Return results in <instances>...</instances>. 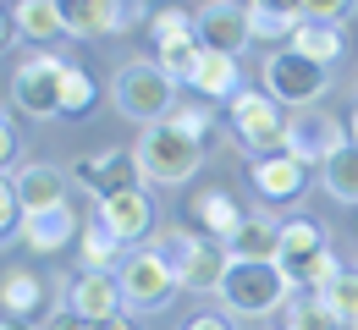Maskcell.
<instances>
[{
	"instance_id": "obj_2",
	"label": "cell",
	"mask_w": 358,
	"mask_h": 330,
	"mask_svg": "<svg viewBox=\"0 0 358 330\" xmlns=\"http://www.w3.org/2000/svg\"><path fill=\"white\" fill-rule=\"evenodd\" d=\"M287 292L292 281L281 276V264H254V259H231L221 281L226 314H275V308H287Z\"/></svg>"
},
{
	"instance_id": "obj_29",
	"label": "cell",
	"mask_w": 358,
	"mask_h": 330,
	"mask_svg": "<svg viewBox=\"0 0 358 330\" xmlns=\"http://www.w3.org/2000/svg\"><path fill=\"white\" fill-rule=\"evenodd\" d=\"M320 303H325V308H331L342 325H358V270H342L336 281L320 292Z\"/></svg>"
},
{
	"instance_id": "obj_36",
	"label": "cell",
	"mask_w": 358,
	"mask_h": 330,
	"mask_svg": "<svg viewBox=\"0 0 358 330\" xmlns=\"http://www.w3.org/2000/svg\"><path fill=\"white\" fill-rule=\"evenodd\" d=\"M248 6H259V11H275V17H292V22H303V0H248Z\"/></svg>"
},
{
	"instance_id": "obj_1",
	"label": "cell",
	"mask_w": 358,
	"mask_h": 330,
	"mask_svg": "<svg viewBox=\"0 0 358 330\" xmlns=\"http://www.w3.org/2000/svg\"><path fill=\"white\" fill-rule=\"evenodd\" d=\"M110 94H116V110L127 121H143V127H155V121H166L177 110V83L160 72V61H127L116 72Z\"/></svg>"
},
{
	"instance_id": "obj_8",
	"label": "cell",
	"mask_w": 358,
	"mask_h": 330,
	"mask_svg": "<svg viewBox=\"0 0 358 330\" xmlns=\"http://www.w3.org/2000/svg\"><path fill=\"white\" fill-rule=\"evenodd\" d=\"M61 77H66V61H61V55L22 61L17 77H11V105H17L22 116H34V121L61 116Z\"/></svg>"
},
{
	"instance_id": "obj_26",
	"label": "cell",
	"mask_w": 358,
	"mask_h": 330,
	"mask_svg": "<svg viewBox=\"0 0 358 330\" xmlns=\"http://www.w3.org/2000/svg\"><path fill=\"white\" fill-rule=\"evenodd\" d=\"M78 248H83V270H105V276H110V270H122V259H127V253H122V237L105 232L99 220H94V226H83Z\"/></svg>"
},
{
	"instance_id": "obj_14",
	"label": "cell",
	"mask_w": 358,
	"mask_h": 330,
	"mask_svg": "<svg viewBox=\"0 0 358 330\" xmlns=\"http://www.w3.org/2000/svg\"><path fill=\"white\" fill-rule=\"evenodd\" d=\"M99 226H105V232H116L122 242H138V237L155 226V204H149V193H143V188H127V193L99 198Z\"/></svg>"
},
{
	"instance_id": "obj_17",
	"label": "cell",
	"mask_w": 358,
	"mask_h": 330,
	"mask_svg": "<svg viewBox=\"0 0 358 330\" xmlns=\"http://www.w3.org/2000/svg\"><path fill=\"white\" fill-rule=\"evenodd\" d=\"M55 6H61V22L72 39L116 33V17H122V0H55Z\"/></svg>"
},
{
	"instance_id": "obj_5",
	"label": "cell",
	"mask_w": 358,
	"mask_h": 330,
	"mask_svg": "<svg viewBox=\"0 0 358 330\" xmlns=\"http://www.w3.org/2000/svg\"><path fill=\"white\" fill-rule=\"evenodd\" d=\"M325 83H331V66H314L309 55H298V50H275L265 55V94L275 105H298V110H309L314 99L325 94Z\"/></svg>"
},
{
	"instance_id": "obj_22",
	"label": "cell",
	"mask_w": 358,
	"mask_h": 330,
	"mask_svg": "<svg viewBox=\"0 0 358 330\" xmlns=\"http://www.w3.org/2000/svg\"><path fill=\"white\" fill-rule=\"evenodd\" d=\"M287 50L309 55L314 66H331V61L348 50V39H342V28H336V22H298V33L287 39Z\"/></svg>"
},
{
	"instance_id": "obj_39",
	"label": "cell",
	"mask_w": 358,
	"mask_h": 330,
	"mask_svg": "<svg viewBox=\"0 0 358 330\" xmlns=\"http://www.w3.org/2000/svg\"><path fill=\"white\" fill-rule=\"evenodd\" d=\"M11 154H17V133H11V127H6V116H0V165H6Z\"/></svg>"
},
{
	"instance_id": "obj_9",
	"label": "cell",
	"mask_w": 358,
	"mask_h": 330,
	"mask_svg": "<svg viewBox=\"0 0 358 330\" xmlns=\"http://www.w3.org/2000/svg\"><path fill=\"white\" fill-rule=\"evenodd\" d=\"M342 143H348L342 121H336L331 110H320V105L292 110V116H287V143H281V149H287L292 160H303V165H325Z\"/></svg>"
},
{
	"instance_id": "obj_11",
	"label": "cell",
	"mask_w": 358,
	"mask_h": 330,
	"mask_svg": "<svg viewBox=\"0 0 358 330\" xmlns=\"http://www.w3.org/2000/svg\"><path fill=\"white\" fill-rule=\"evenodd\" d=\"M72 177H78L94 198H110V193H127V188L143 182L138 154H127V149H116V154H83V160L72 165Z\"/></svg>"
},
{
	"instance_id": "obj_7",
	"label": "cell",
	"mask_w": 358,
	"mask_h": 330,
	"mask_svg": "<svg viewBox=\"0 0 358 330\" xmlns=\"http://www.w3.org/2000/svg\"><path fill=\"white\" fill-rule=\"evenodd\" d=\"M231 110V127H237V138L243 149H254V160H265V154H281V143H287V121H281V105L259 89H243V94L226 105Z\"/></svg>"
},
{
	"instance_id": "obj_43",
	"label": "cell",
	"mask_w": 358,
	"mask_h": 330,
	"mask_svg": "<svg viewBox=\"0 0 358 330\" xmlns=\"http://www.w3.org/2000/svg\"><path fill=\"white\" fill-rule=\"evenodd\" d=\"M348 138H353V143H358V110H353V121H348Z\"/></svg>"
},
{
	"instance_id": "obj_4",
	"label": "cell",
	"mask_w": 358,
	"mask_h": 330,
	"mask_svg": "<svg viewBox=\"0 0 358 330\" xmlns=\"http://www.w3.org/2000/svg\"><path fill=\"white\" fill-rule=\"evenodd\" d=\"M116 281H122V303L138 308V314H155V308H166L171 297H177V264L160 253V248H138L122 259V270H116Z\"/></svg>"
},
{
	"instance_id": "obj_30",
	"label": "cell",
	"mask_w": 358,
	"mask_h": 330,
	"mask_svg": "<svg viewBox=\"0 0 358 330\" xmlns=\"http://www.w3.org/2000/svg\"><path fill=\"white\" fill-rule=\"evenodd\" d=\"M94 105V77L83 66H66V77H61V116H89Z\"/></svg>"
},
{
	"instance_id": "obj_24",
	"label": "cell",
	"mask_w": 358,
	"mask_h": 330,
	"mask_svg": "<svg viewBox=\"0 0 358 330\" xmlns=\"http://www.w3.org/2000/svg\"><path fill=\"white\" fill-rule=\"evenodd\" d=\"M11 17H17V33H22V39H34V45H50L55 33H66V22H61V6H55V0H17V6H11Z\"/></svg>"
},
{
	"instance_id": "obj_33",
	"label": "cell",
	"mask_w": 358,
	"mask_h": 330,
	"mask_svg": "<svg viewBox=\"0 0 358 330\" xmlns=\"http://www.w3.org/2000/svg\"><path fill=\"white\" fill-rule=\"evenodd\" d=\"M342 270H348V264H342V259H336V253H331V248H325V253H320V259H314V270H309V281H303V286H309L314 297H320V292H325V286L336 281V276H342Z\"/></svg>"
},
{
	"instance_id": "obj_23",
	"label": "cell",
	"mask_w": 358,
	"mask_h": 330,
	"mask_svg": "<svg viewBox=\"0 0 358 330\" xmlns=\"http://www.w3.org/2000/svg\"><path fill=\"white\" fill-rule=\"evenodd\" d=\"M193 215H199V226H204V232L221 237V242H231L237 226L248 220V215L231 204V193H221V188H215V193H199V198H193Z\"/></svg>"
},
{
	"instance_id": "obj_34",
	"label": "cell",
	"mask_w": 358,
	"mask_h": 330,
	"mask_svg": "<svg viewBox=\"0 0 358 330\" xmlns=\"http://www.w3.org/2000/svg\"><path fill=\"white\" fill-rule=\"evenodd\" d=\"M348 11H353V0H303V22H336L342 28Z\"/></svg>"
},
{
	"instance_id": "obj_40",
	"label": "cell",
	"mask_w": 358,
	"mask_h": 330,
	"mask_svg": "<svg viewBox=\"0 0 358 330\" xmlns=\"http://www.w3.org/2000/svg\"><path fill=\"white\" fill-rule=\"evenodd\" d=\"M11 39H17V17H11V11H6V6H0V50L11 45Z\"/></svg>"
},
{
	"instance_id": "obj_32",
	"label": "cell",
	"mask_w": 358,
	"mask_h": 330,
	"mask_svg": "<svg viewBox=\"0 0 358 330\" xmlns=\"http://www.w3.org/2000/svg\"><path fill=\"white\" fill-rule=\"evenodd\" d=\"M149 33H155V45H171L182 33H193V22H187L182 11H155V17H149Z\"/></svg>"
},
{
	"instance_id": "obj_6",
	"label": "cell",
	"mask_w": 358,
	"mask_h": 330,
	"mask_svg": "<svg viewBox=\"0 0 358 330\" xmlns=\"http://www.w3.org/2000/svg\"><path fill=\"white\" fill-rule=\"evenodd\" d=\"M171 264H177V281L187 292H221L226 270H231V248L221 237L171 232Z\"/></svg>"
},
{
	"instance_id": "obj_35",
	"label": "cell",
	"mask_w": 358,
	"mask_h": 330,
	"mask_svg": "<svg viewBox=\"0 0 358 330\" xmlns=\"http://www.w3.org/2000/svg\"><path fill=\"white\" fill-rule=\"evenodd\" d=\"M17 215H22V204H17V182H0V237L17 232Z\"/></svg>"
},
{
	"instance_id": "obj_21",
	"label": "cell",
	"mask_w": 358,
	"mask_h": 330,
	"mask_svg": "<svg viewBox=\"0 0 358 330\" xmlns=\"http://www.w3.org/2000/svg\"><path fill=\"white\" fill-rule=\"evenodd\" d=\"M0 308H6L11 320H34V314L45 308V281H39L34 270H6V281H0Z\"/></svg>"
},
{
	"instance_id": "obj_19",
	"label": "cell",
	"mask_w": 358,
	"mask_h": 330,
	"mask_svg": "<svg viewBox=\"0 0 358 330\" xmlns=\"http://www.w3.org/2000/svg\"><path fill=\"white\" fill-rule=\"evenodd\" d=\"M193 89H199L204 99H226V105H231V99L243 94L237 55H210V50H204V55H199V66H193Z\"/></svg>"
},
{
	"instance_id": "obj_42",
	"label": "cell",
	"mask_w": 358,
	"mask_h": 330,
	"mask_svg": "<svg viewBox=\"0 0 358 330\" xmlns=\"http://www.w3.org/2000/svg\"><path fill=\"white\" fill-rule=\"evenodd\" d=\"M99 330H138V325H133V320H122V314H116V320H105Z\"/></svg>"
},
{
	"instance_id": "obj_13",
	"label": "cell",
	"mask_w": 358,
	"mask_h": 330,
	"mask_svg": "<svg viewBox=\"0 0 358 330\" xmlns=\"http://www.w3.org/2000/svg\"><path fill=\"white\" fill-rule=\"evenodd\" d=\"M72 314L78 320H89V325H105V320H116L127 303H122V281L116 276H105V270H83L78 281H72Z\"/></svg>"
},
{
	"instance_id": "obj_16",
	"label": "cell",
	"mask_w": 358,
	"mask_h": 330,
	"mask_svg": "<svg viewBox=\"0 0 358 330\" xmlns=\"http://www.w3.org/2000/svg\"><path fill=\"white\" fill-rule=\"evenodd\" d=\"M17 204H22V215L61 209L66 204V171H55V165H22L17 171Z\"/></svg>"
},
{
	"instance_id": "obj_12",
	"label": "cell",
	"mask_w": 358,
	"mask_h": 330,
	"mask_svg": "<svg viewBox=\"0 0 358 330\" xmlns=\"http://www.w3.org/2000/svg\"><path fill=\"white\" fill-rule=\"evenodd\" d=\"M325 253V226L320 220H292V226H281V248H275V264H281V276L292 286L309 281L314 259Z\"/></svg>"
},
{
	"instance_id": "obj_18",
	"label": "cell",
	"mask_w": 358,
	"mask_h": 330,
	"mask_svg": "<svg viewBox=\"0 0 358 330\" xmlns=\"http://www.w3.org/2000/svg\"><path fill=\"white\" fill-rule=\"evenodd\" d=\"M78 232V215L61 204V209H45V215H22V242L34 248V253H55V248H66Z\"/></svg>"
},
{
	"instance_id": "obj_15",
	"label": "cell",
	"mask_w": 358,
	"mask_h": 330,
	"mask_svg": "<svg viewBox=\"0 0 358 330\" xmlns=\"http://www.w3.org/2000/svg\"><path fill=\"white\" fill-rule=\"evenodd\" d=\"M303 177H309V165L292 160L287 149L254 160V188H259V198H270V204H292V198L303 193Z\"/></svg>"
},
{
	"instance_id": "obj_20",
	"label": "cell",
	"mask_w": 358,
	"mask_h": 330,
	"mask_svg": "<svg viewBox=\"0 0 358 330\" xmlns=\"http://www.w3.org/2000/svg\"><path fill=\"white\" fill-rule=\"evenodd\" d=\"M231 248V259H254V264H275V248H281V226L270 220V215H248L237 237L226 242Z\"/></svg>"
},
{
	"instance_id": "obj_41",
	"label": "cell",
	"mask_w": 358,
	"mask_h": 330,
	"mask_svg": "<svg viewBox=\"0 0 358 330\" xmlns=\"http://www.w3.org/2000/svg\"><path fill=\"white\" fill-rule=\"evenodd\" d=\"M50 330H99V325H89V320H78V314H66V320H55Z\"/></svg>"
},
{
	"instance_id": "obj_28",
	"label": "cell",
	"mask_w": 358,
	"mask_h": 330,
	"mask_svg": "<svg viewBox=\"0 0 358 330\" xmlns=\"http://www.w3.org/2000/svg\"><path fill=\"white\" fill-rule=\"evenodd\" d=\"M281 330H348V325H342V320H336V314H331V308L309 292V297H292V303H287Z\"/></svg>"
},
{
	"instance_id": "obj_27",
	"label": "cell",
	"mask_w": 358,
	"mask_h": 330,
	"mask_svg": "<svg viewBox=\"0 0 358 330\" xmlns=\"http://www.w3.org/2000/svg\"><path fill=\"white\" fill-rule=\"evenodd\" d=\"M155 55H160V72H166L171 83H193V66H199L204 45H199V33H182L171 45H155Z\"/></svg>"
},
{
	"instance_id": "obj_38",
	"label": "cell",
	"mask_w": 358,
	"mask_h": 330,
	"mask_svg": "<svg viewBox=\"0 0 358 330\" xmlns=\"http://www.w3.org/2000/svg\"><path fill=\"white\" fill-rule=\"evenodd\" d=\"M187 330H237V320H226V314H199Z\"/></svg>"
},
{
	"instance_id": "obj_10",
	"label": "cell",
	"mask_w": 358,
	"mask_h": 330,
	"mask_svg": "<svg viewBox=\"0 0 358 330\" xmlns=\"http://www.w3.org/2000/svg\"><path fill=\"white\" fill-rule=\"evenodd\" d=\"M193 33H199V45L210 50V55H243V45L254 39L248 6L243 0H210V6H199Z\"/></svg>"
},
{
	"instance_id": "obj_25",
	"label": "cell",
	"mask_w": 358,
	"mask_h": 330,
	"mask_svg": "<svg viewBox=\"0 0 358 330\" xmlns=\"http://www.w3.org/2000/svg\"><path fill=\"white\" fill-rule=\"evenodd\" d=\"M320 171H325V193H331L336 204H358V143L353 138L342 143Z\"/></svg>"
},
{
	"instance_id": "obj_3",
	"label": "cell",
	"mask_w": 358,
	"mask_h": 330,
	"mask_svg": "<svg viewBox=\"0 0 358 330\" xmlns=\"http://www.w3.org/2000/svg\"><path fill=\"white\" fill-rule=\"evenodd\" d=\"M138 171L149 177V182H187L193 171H199V160H204V143H193L187 133H177L171 121H155V127H143V138H138Z\"/></svg>"
},
{
	"instance_id": "obj_37",
	"label": "cell",
	"mask_w": 358,
	"mask_h": 330,
	"mask_svg": "<svg viewBox=\"0 0 358 330\" xmlns=\"http://www.w3.org/2000/svg\"><path fill=\"white\" fill-rule=\"evenodd\" d=\"M143 11H149L143 0H122V17H116V33H127L133 22H143Z\"/></svg>"
},
{
	"instance_id": "obj_31",
	"label": "cell",
	"mask_w": 358,
	"mask_h": 330,
	"mask_svg": "<svg viewBox=\"0 0 358 330\" xmlns=\"http://www.w3.org/2000/svg\"><path fill=\"white\" fill-rule=\"evenodd\" d=\"M166 121H171L177 133H187L193 143H204V133H210V105H177Z\"/></svg>"
}]
</instances>
